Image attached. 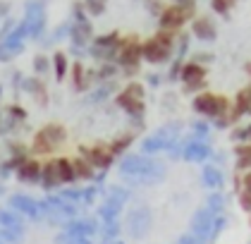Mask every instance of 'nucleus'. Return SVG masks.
<instances>
[{
	"label": "nucleus",
	"instance_id": "obj_40",
	"mask_svg": "<svg viewBox=\"0 0 251 244\" xmlns=\"http://www.w3.org/2000/svg\"><path fill=\"white\" fill-rule=\"evenodd\" d=\"M70 31H72V24H70V22L60 24L58 29L53 31V41H62V38H67V36H70Z\"/></svg>",
	"mask_w": 251,
	"mask_h": 244
},
{
	"label": "nucleus",
	"instance_id": "obj_32",
	"mask_svg": "<svg viewBox=\"0 0 251 244\" xmlns=\"http://www.w3.org/2000/svg\"><path fill=\"white\" fill-rule=\"evenodd\" d=\"M120 220H113V223H100V232L98 235H103V240L105 242H117V237H120Z\"/></svg>",
	"mask_w": 251,
	"mask_h": 244
},
{
	"label": "nucleus",
	"instance_id": "obj_55",
	"mask_svg": "<svg viewBox=\"0 0 251 244\" xmlns=\"http://www.w3.org/2000/svg\"><path fill=\"white\" fill-rule=\"evenodd\" d=\"M249 223H251V216H249Z\"/></svg>",
	"mask_w": 251,
	"mask_h": 244
},
{
	"label": "nucleus",
	"instance_id": "obj_5",
	"mask_svg": "<svg viewBox=\"0 0 251 244\" xmlns=\"http://www.w3.org/2000/svg\"><path fill=\"white\" fill-rule=\"evenodd\" d=\"M151 223H153V211L149 204H141V206H134L129 213H127V232L134 237V240H144L149 232H151Z\"/></svg>",
	"mask_w": 251,
	"mask_h": 244
},
{
	"label": "nucleus",
	"instance_id": "obj_38",
	"mask_svg": "<svg viewBox=\"0 0 251 244\" xmlns=\"http://www.w3.org/2000/svg\"><path fill=\"white\" fill-rule=\"evenodd\" d=\"M234 2H237V0H211V7H213V12H218V15L227 17V15H230V10L234 7Z\"/></svg>",
	"mask_w": 251,
	"mask_h": 244
},
{
	"label": "nucleus",
	"instance_id": "obj_17",
	"mask_svg": "<svg viewBox=\"0 0 251 244\" xmlns=\"http://www.w3.org/2000/svg\"><path fill=\"white\" fill-rule=\"evenodd\" d=\"M70 41H72V48H79V51H84L86 46H91V41H94V27H91V22H86V24H75L72 22Z\"/></svg>",
	"mask_w": 251,
	"mask_h": 244
},
{
	"label": "nucleus",
	"instance_id": "obj_10",
	"mask_svg": "<svg viewBox=\"0 0 251 244\" xmlns=\"http://www.w3.org/2000/svg\"><path fill=\"white\" fill-rule=\"evenodd\" d=\"M146 158H149V156H144V153H127V156H122V161H120V165H117V172L122 175V180H125L127 185H132L136 177L144 172Z\"/></svg>",
	"mask_w": 251,
	"mask_h": 244
},
{
	"label": "nucleus",
	"instance_id": "obj_51",
	"mask_svg": "<svg viewBox=\"0 0 251 244\" xmlns=\"http://www.w3.org/2000/svg\"><path fill=\"white\" fill-rule=\"evenodd\" d=\"M7 10H10V5L7 2H0V15H7Z\"/></svg>",
	"mask_w": 251,
	"mask_h": 244
},
{
	"label": "nucleus",
	"instance_id": "obj_4",
	"mask_svg": "<svg viewBox=\"0 0 251 244\" xmlns=\"http://www.w3.org/2000/svg\"><path fill=\"white\" fill-rule=\"evenodd\" d=\"M141 60H144V51H141V41L136 36H122V48H120V55H117V67L125 70L127 77H132L139 72L141 67Z\"/></svg>",
	"mask_w": 251,
	"mask_h": 244
},
{
	"label": "nucleus",
	"instance_id": "obj_27",
	"mask_svg": "<svg viewBox=\"0 0 251 244\" xmlns=\"http://www.w3.org/2000/svg\"><path fill=\"white\" fill-rule=\"evenodd\" d=\"M206 208L211 211L213 216H225L227 196H225L223 191H208V196H206Z\"/></svg>",
	"mask_w": 251,
	"mask_h": 244
},
{
	"label": "nucleus",
	"instance_id": "obj_48",
	"mask_svg": "<svg viewBox=\"0 0 251 244\" xmlns=\"http://www.w3.org/2000/svg\"><path fill=\"white\" fill-rule=\"evenodd\" d=\"M146 7H149V12H151V15H158V17H160V12H163V10H160V2H155V0H149V2H146Z\"/></svg>",
	"mask_w": 251,
	"mask_h": 244
},
{
	"label": "nucleus",
	"instance_id": "obj_6",
	"mask_svg": "<svg viewBox=\"0 0 251 244\" xmlns=\"http://www.w3.org/2000/svg\"><path fill=\"white\" fill-rule=\"evenodd\" d=\"M192 17H194V5H184V7L182 5H168V7H163V12L158 17V27L165 29V31L177 34Z\"/></svg>",
	"mask_w": 251,
	"mask_h": 244
},
{
	"label": "nucleus",
	"instance_id": "obj_22",
	"mask_svg": "<svg viewBox=\"0 0 251 244\" xmlns=\"http://www.w3.org/2000/svg\"><path fill=\"white\" fill-rule=\"evenodd\" d=\"M70 79H72V89L75 91H86L89 86H91V81H94V77H91V70H86L81 62H75L72 65V70H70Z\"/></svg>",
	"mask_w": 251,
	"mask_h": 244
},
{
	"label": "nucleus",
	"instance_id": "obj_34",
	"mask_svg": "<svg viewBox=\"0 0 251 244\" xmlns=\"http://www.w3.org/2000/svg\"><path fill=\"white\" fill-rule=\"evenodd\" d=\"M58 196L65 199L67 204H75V206H81V204H84V189H60Z\"/></svg>",
	"mask_w": 251,
	"mask_h": 244
},
{
	"label": "nucleus",
	"instance_id": "obj_36",
	"mask_svg": "<svg viewBox=\"0 0 251 244\" xmlns=\"http://www.w3.org/2000/svg\"><path fill=\"white\" fill-rule=\"evenodd\" d=\"M84 7H86V12H89V15L98 17V15H103V12H105L108 0H84Z\"/></svg>",
	"mask_w": 251,
	"mask_h": 244
},
{
	"label": "nucleus",
	"instance_id": "obj_49",
	"mask_svg": "<svg viewBox=\"0 0 251 244\" xmlns=\"http://www.w3.org/2000/svg\"><path fill=\"white\" fill-rule=\"evenodd\" d=\"M160 81H163V77L155 75V72L146 77V84H149V86H153V89H155V86H160Z\"/></svg>",
	"mask_w": 251,
	"mask_h": 244
},
{
	"label": "nucleus",
	"instance_id": "obj_54",
	"mask_svg": "<svg viewBox=\"0 0 251 244\" xmlns=\"http://www.w3.org/2000/svg\"><path fill=\"white\" fill-rule=\"evenodd\" d=\"M2 94V91H0ZM0 130H2V110H0Z\"/></svg>",
	"mask_w": 251,
	"mask_h": 244
},
{
	"label": "nucleus",
	"instance_id": "obj_11",
	"mask_svg": "<svg viewBox=\"0 0 251 244\" xmlns=\"http://www.w3.org/2000/svg\"><path fill=\"white\" fill-rule=\"evenodd\" d=\"M215 218L218 216H213L208 208H196L192 216V225H189V232L192 235H196L199 240H208V242H213L211 240V232H213V223H215Z\"/></svg>",
	"mask_w": 251,
	"mask_h": 244
},
{
	"label": "nucleus",
	"instance_id": "obj_20",
	"mask_svg": "<svg viewBox=\"0 0 251 244\" xmlns=\"http://www.w3.org/2000/svg\"><path fill=\"white\" fill-rule=\"evenodd\" d=\"M134 141H136V132L134 130H122L120 134L113 136V141L108 144V149H110L113 156H127V151L134 146Z\"/></svg>",
	"mask_w": 251,
	"mask_h": 244
},
{
	"label": "nucleus",
	"instance_id": "obj_42",
	"mask_svg": "<svg viewBox=\"0 0 251 244\" xmlns=\"http://www.w3.org/2000/svg\"><path fill=\"white\" fill-rule=\"evenodd\" d=\"M225 227H227V218H225V216H218V218H215V223H213L211 240H215V237H218V235H220V232H223Z\"/></svg>",
	"mask_w": 251,
	"mask_h": 244
},
{
	"label": "nucleus",
	"instance_id": "obj_14",
	"mask_svg": "<svg viewBox=\"0 0 251 244\" xmlns=\"http://www.w3.org/2000/svg\"><path fill=\"white\" fill-rule=\"evenodd\" d=\"M141 51H144V60L151 62V65H163V62L170 60V55H175V51L165 48V46H160L155 38L144 41V43H141Z\"/></svg>",
	"mask_w": 251,
	"mask_h": 244
},
{
	"label": "nucleus",
	"instance_id": "obj_50",
	"mask_svg": "<svg viewBox=\"0 0 251 244\" xmlns=\"http://www.w3.org/2000/svg\"><path fill=\"white\" fill-rule=\"evenodd\" d=\"M173 5H196V0H173Z\"/></svg>",
	"mask_w": 251,
	"mask_h": 244
},
{
	"label": "nucleus",
	"instance_id": "obj_23",
	"mask_svg": "<svg viewBox=\"0 0 251 244\" xmlns=\"http://www.w3.org/2000/svg\"><path fill=\"white\" fill-rule=\"evenodd\" d=\"M41 187L46 189V191H55L58 187H62L60 175H58V168H55L53 158L43 161V170H41Z\"/></svg>",
	"mask_w": 251,
	"mask_h": 244
},
{
	"label": "nucleus",
	"instance_id": "obj_16",
	"mask_svg": "<svg viewBox=\"0 0 251 244\" xmlns=\"http://www.w3.org/2000/svg\"><path fill=\"white\" fill-rule=\"evenodd\" d=\"M201 185L208 191H223V187H225V172H223V168H218L213 163L203 165V170H201Z\"/></svg>",
	"mask_w": 251,
	"mask_h": 244
},
{
	"label": "nucleus",
	"instance_id": "obj_35",
	"mask_svg": "<svg viewBox=\"0 0 251 244\" xmlns=\"http://www.w3.org/2000/svg\"><path fill=\"white\" fill-rule=\"evenodd\" d=\"M189 34H179L177 36V43H175V57L177 60H184V55L189 53Z\"/></svg>",
	"mask_w": 251,
	"mask_h": 244
},
{
	"label": "nucleus",
	"instance_id": "obj_46",
	"mask_svg": "<svg viewBox=\"0 0 251 244\" xmlns=\"http://www.w3.org/2000/svg\"><path fill=\"white\" fill-rule=\"evenodd\" d=\"M242 191H249L251 194V170L242 172Z\"/></svg>",
	"mask_w": 251,
	"mask_h": 244
},
{
	"label": "nucleus",
	"instance_id": "obj_33",
	"mask_svg": "<svg viewBox=\"0 0 251 244\" xmlns=\"http://www.w3.org/2000/svg\"><path fill=\"white\" fill-rule=\"evenodd\" d=\"M53 72V60L48 55H36L34 57V75L36 77H46V75H50Z\"/></svg>",
	"mask_w": 251,
	"mask_h": 244
},
{
	"label": "nucleus",
	"instance_id": "obj_30",
	"mask_svg": "<svg viewBox=\"0 0 251 244\" xmlns=\"http://www.w3.org/2000/svg\"><path fill=\"white\" fill-rule=\"evenodd\" d=\"M72 163H75L77 182H86V180H94V177H96V170L91 168V163H89V161H84L81 156H75V158H72Z\"/></svg>",
	"mask_w": 251,
	"mask_h": 244
},
{
	"label": "nucleus",
	"instance_id": "obj_12",
	"mask_svg": "<svg viewBox=\"0 0 251 244\" xmlns=\"http://www.w3.org/2000/svg\"><path fill=\"white\" fill-rule=\"evenodd\" d=\"M62 230L70 235V237H94L100 232V220L96 218H72V220H65Z\"/></svg>",
	"mask_w": 251,
	"mask_h": 244
},
{
	"label": "nucleus",
	"instance_id": "obj_3",
	"mask_svg": "<svg viewBox=\"0 0 251 244\" xmlns=\"http://www.w3.org/2000/svg\"><path fill=\"white\" fill-rule=\"evenodd\" d=\"M122 48V36L117 31H108V34H98L94 36L91 46H89V55L100 60V62H115Z\"/></svg>",
	"mask_w": 251,
	"mask_h": 244
},
{
	"label": "nucleus",
	"instance_id": "obj_47",
	"mask_svg": "<svg viewBox=\"0 0 251 244\" xmlns=\"http://www.w3.org/2000/svg\"><path fill=\"white\" fill-rule=\"evenodd\" d=\"M232 122H230V117L225 115V117H218V120H213V127H218V130H227Z\"/></svg>",
	"mask_w": 251,
	"mask_h": 244
},
{
	"label": "nucleus",
	"instance_id": "obj_29",
	"mask_svg": "<svg viewBox=\"0 0 251 244\" xmlns=\"http://www.w3.org/2000/svg\"><path fill=\"white\" fill-rule=\"evenodd\" d=\"M53 77L58 79V81H62L65 77L70 75V70H72V65H70V60H67V53H53Z\"/></svg>",
	"mask_w": 251,
	"mask_h": 244
},
{
	"label": "nucleus",
	"instance_id": "obj_28",
	"mask_svg": "<svg viewBox=\"0 0 251 244\" xmlns=\"http://www.w3.org/2000/svg\"><path fill=\"white\" fill-rule=\"evenodd\" d=\"M120 75V67H117V62H103L98 70H91V77L100 81V84H105V81H115V77Z\"/></svg>",
	"mask_w": 251,
	"mask_h": 244
},
{
	"label": "nucleus",
	"instance_id": "obj_7",
	"mask_svg": "<svg viewBox=\"0 0 251 244\" xmlns=\"http://www.w3.org/2000/svg\"><path fill=\"white\" fill-rule=\"evenodd\" d=\"M179 81L184 84V91H189L194 96L201 94L206 89V84H208V70L203 65L189 60V62H184V67L179 72Z\"/></svg>",
	"mask_w": 251,
	"mask_h": 244
},
{
	"label": "nucleus",
	"instance_id": "obj_26",
	"mask_svg": "<svg viewBox=\"0 0 251 244\" xmlns=\"http://www.w3.org/2000/svg\"><path fill=\"white\" fill-rule=\"evenodd\" d=\"M234 168L237 172H247L251 170V144H234Z\"/></svg>",
	"mask_w": 251,
	"mask_h": 244
},
{
	"label": "nucleus",
	"instance_id": "obj_37",
	"mask_svg": "<svg viewBox=\"0 0 251 244\" xmlns=\"http://www.w3.org/2000/svg\"><path fill=\"white\" fill-rule=\"evenodd\" d=\"M20 213H15V211H0V227H12V225H20Z\"/></svg>",
	"mask_w": 251,
	"mask_h": 244
},
{
	"label": "nucleus",
	"instance_id": "obj_39",
	"mask_svg": "<svg viewBox=\"0 0 251 244\" xmlns=\"http://www.w3.org/2000/svg\"><path fill=\"white\" fill-rule=\"evenodd\" d=\"M125 89L134 96V98H139V101H146V86H144V84H139V81H129Z\"/></svg>",
	"mask_w": 251,
	"mask_h": 244
},
{
	"label": "nucleus",
	"instance_id": "obj_52",
	"mask_svg": "<svg viewBox=\"0 0 251 244\" xmlns=\"http://www.w3.org/2000/svg\"><path fill=\"white\" fill-rule=\"evenodd\" d=\"M247 72H249V86H251V65H247Z\"/></svg>",
	"mask_w": 251,
	"mask_h": 244
},
{
	"label": "nucleus",
	"instance_id": "obj_18",
	"mask_svg": "<svg viewBox=\"0 0 251 244\" xmlns=\"http://www.w3.org/2000/svg\"><path fill=\"white\" fill-rule=\"evenodd\" d=\"M192 36L208 43V41H215L218 36V29L215 24L211 22V17H194L192 19Z\"/></svg>",
	"mask_w": 251,
	"mask_h": 244
},
{
	"label": "nucleus",
	"instance_id": "obj_21",
	"mask_svg": "<svg viewBox=\"0 0 251 244\" xmlns=\"http://www.w3.org/2000/svg\"><path fill=\"white\" fill-rule=\"evenodd\" d=\"M10 204H12V208H17L20 213H26L29 218H41V201L26 196V194H15L10 199Z\"/></svg>",
	"mask_w": 251,
	"mask_h": 244
},
{
	"label": "nucleus",
	"instance_id": "obj_19",
	"mask_svg": "<svg viewBox=\"0 0 251 244\" xmlns=\"http://www.w3.org/2000/svg\"><path fill=\"white\" fill-rule=\"evenodd\" d=\"M36 130H41L43 134H48V139L55 144V149L58 151L70 141V130H67L62 122H46V125H41V127H36Z\"/></svg>",
	"mask_w": 251,
	"mask_h": 244
},
{
	"label": "nucleus",
	"instance_id": "obj_15",
	"mask_svg": "<svg viewBox=\"0 0 251 244\" xmlns=\"http://www.w3.org/2000/svg\"><path fill=\"white\" fill-rule=\"evenodd\" d=\"M41 170H43V161L29 158L15 170V175H17V180L22 185H41Z\"/></svg>",
	"mask_w": 251,
	"mask_h": 244
},
{
	"label": "nucleus",
	"instance_id": "obj_31",
	"mask_svg": "<svg viewBox=\"0 0 251 244\" xmlns=\"http://www.w3.org/2000/svg\"><path fill=\"white\" fill-rule=\"evenodd\" d=\"M211 134H213L211 125L206 120H194L192 122V139H196V141H208Z\"/></svg>",
	"mask_w": 251,
	"mask_h": 244
},
{
	"label": "nucleus",
	"instance_id": "obj_2",
	"mask_svg": "<svg viewBox=\"0 0 251 244\" xmlns=\"http://www.w3.org/2000/svg\"><path fill=\"white\" fill-rule=\"evenodd\" d=\"M132 199V189L122 187V185H115L105 191V201L96 208V216L100 223H113V220H120V213L125 204Z\"/></svg>",
	"mask_w": 251,
	"mask_h": 244
},
{
	"label": "nucleus",
	"instance_id": "obj_1",
	"mask_svg": "<svg viewBox=\"0 0 251 244\" xmlns=\"http://www.w3.org/2000/svg\"><path fill=\"white\" fill-rule=\"evenodd\" d=\"M192 108L194 113H199L201 117H208V120H218V117H225L230 113L232 101L230 96L225 94H215V91H201L192 98Z\"/></svg>",
	"mask_w": 251,
	"mask_h": 244
},
{
	"label": "nucleus",
	"instance_id": "obj_43",
	"mask_svg": "<svg viewBox=\"0 0 251 244\" xmlns=\"http://www.w3.org/2000/svg\"><path fill=\"white\" fill-rule=\"evenodd\" d=\"M177 244H213V242H208V240H199L196 235L187 232V235H182V237L177 240Z\"/></svg>",
	"mask_w": 251,
	"mask_h": 244
},
{
	"label": "nucleus",
	"instance_id": "obj_9",
	"mask_svg": "<svg viewBox=\"0 0 251 244\" xmlns=\"http://www.w3.org/2000/svg\"><path fill=\"white\" fill-rule=\"evenodd\" d=\"M79 156L84 161H89L91 168L98 170V172H108V168L115 161V156L110 153L108 144H81L79 146Z\"/></svg>",
	"mask_w": 251,
	"mask_h": 244
},
{
	"label": "nucleus",
	"instance_id": "obj_44",
	"mask_svg": "<svg viewBox=\"0 0 251 244\" xmlns=\"http://www.w3.org/2000/svg\"><path fill=\"white\" fill-rule=\"evenodd\" d=\"M192 60L206 67V62H213L215 57H213V53H206V51H201V53H192Z\"/></svg>",
	"mask_w": 251,
	"mask_h": 244
},
{
	"label": "nucleus",
	"instance_id": "obj_24",
	"mask_svg": "<svg viewBox=\"0 0 251 244\" xmlns=\"http://www.w3.org/2000/svg\"><path fill=\"white\" fill-rule=\"evenodd\" d=\"M53 163H55V168H58V175H60V182H62V185H72V182H77L75 163H72L70 156H55Z\"/></svg>",
	"mask_w": 251,
	"mask_h": 244
},
{
	"label": "nucleus",
	"instance_id": "obj_13",
	"mask_svg": "<svg viewBox=\"0 0 251 244\" xmlns=\"http://www.w3.org/2000/svg\"><path fill=\"white\" fill-rule=\"evenodd\" d=\"M213 149L208 141H196V139H187L184 141V151H182V161L187 163H206L211 158Z\"/></svg>",
	"mask_w": 251,
	"mask_h": 244
},
{
	"label": "nucleus",
	"instance_id": "obj_41",
	"mask_svg": "<svg viewBox=\"0 0 251 244\" xmlns=\"http://www.w3.org/2000/svg\"><path fill=\"white\" fill-rule=\"evenodd\" d=\"M237 201H239L242 211L251 216V194H249V191H239V194H237Z\"/></svg>",
	"mask_w": 251,
	"mask_h": 244
},
{
	"label": "nucleus",
	"instance_id": "obj_8",
	"mask_svg": "<svg viewBox=\"0 0 251 244\" xmlns=\"http://www.w3.org/2000/svg\"><path fill=\"white\" fill-rule=\"evenodd\" d=\"M165 180H168V165L163 161H158L155 156H149L146 165H144V172L136 177L129 187H158Z\"/></svg>",
	"mask_w": 251,
	"mask_h": 244
},
{
	"label": "nucleus",
	"instance_id": "obj_45",
	"mask_svg": "<svg viewBox=\"0 0 251 244\" xmlns=\"http://www.w3.org/2000/svg\"><path fill=\"white\" fill-rule=\"evenodd\" d=\"M211 158H213V165H218V168H220V165H223V163L227 161V156H225L223 151H213Z\"/></svg>",
	"mask_w": 251,
	"mask_h": 244
},
{
	"label": "nucleus",
	"instance_id": "obj_53",
	"mask_svg": "<svg viewBox=\"0 0 251 244\" xmlns=\"http://www.w3.org/2000/svg\"><path fill=\"white\" fill-rule=\"evenodd\" d=\"M247 134H249V144H251V125L247 127Z\"/></svg>",
	"mask_w": 251,
	"mask_h": 244
},
{
	"label": "nucleus",
	"instance_id": "obj_25",
	"mask_svg": "<svg viewBox=\"0 0 251 244\" xmlns=\"http://www.w3.org/2000/svg\"><path fill=\"white\" fill-rule=\"evenodd\" d=\"M120 89H117L115 81H105V84H98L96 89H91V94L86 96V103L89 106H98V103H103V101H108L113 94H117Z\"/></svg>",
	"mask_w": 251,
	"mask_h": 244
}]
</instances>
